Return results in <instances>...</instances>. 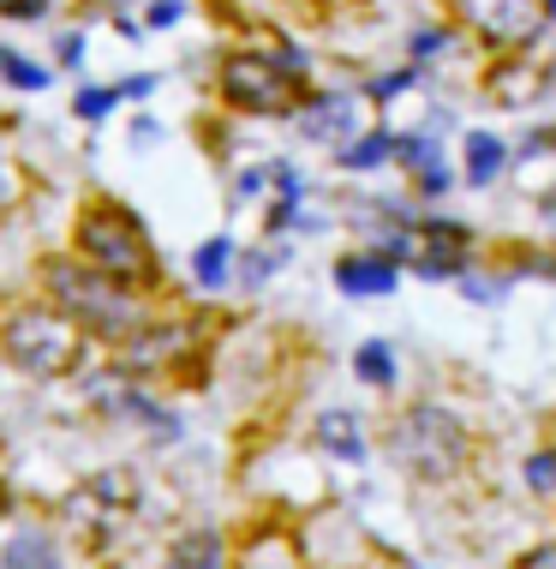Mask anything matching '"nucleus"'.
I'll return each mask as SVG.
<instances>
[{
	"mask_svg": "<svg viewBox=\"0 0 556 569\" xmlns=\"http://www.w3.org/2000/svg\"><path fill=\"white\" fill-rule=\"evenodd\" d=\"M545 7H550V12H556V0H545Z\"/></svg>",
	"mask_w": 556,
	"mask_h": 569,
	"instance_id": "b1692460",
	"label": "nucleus"
},
{
	"mask_svg": "<svg viewBox=\"0 0 556 569\" xmlns=\"http://www.w3.org/2000/svg\"><path fill=\"white\" fill-rule=\"evenodd\" d=\"M12 7H19V0H12Z\"/></svg>",
	"mask_w": 556,
	"mask_h": 569,
	"instance_id": "a878e982",
	"label": "nucleus"
},
{
	"mask_svg": "<svg viewBox=\"0 0 556 569\" xmlns=\"http://www.w3.org/2000/svg\"><path fill=\"white\" fill-rule=\"evenodd\" d=\"M162 569H222V540H215L210 528L185 533V540H174V551H168Z\"/></svg>",
	"mask_w": 556,
	"mask_h": 569,
	"instance_id": "9d476101",
	"label": "nucleus"
},
{
	"mask_svg": "<svg viewBox=\"0 0 556 569\" xmlns=\"http://www.w3.org/2000/svg\"><path fill=\"white\" fill-rule=\"evenodd\" d=\"M335 282H342L347 295H390L395 270L383 264V258H347V264H335Z\"/></svg>",
	"mask_w": 556,
	"mask_h": 569,
	"instance_id": "1a4fd4ad",
	"label": "nucleus"
},
{
	"mask_svg": "<svg viewBox=\"0 0 556 569\" xmlns=\"http://www.w3.org/2000/svg\"><path fill=\"white\" fill-rule=\"evenodd\" d=\"M317 443H323V450H335V456H347V461H360V456H365L353 413H323V420H317Z\"/></svg>",
	"mask_w": 556,
	"mask_h": 569,
	"instance_id": "f8f14e48",
	"label": "nucleus"
},
{
	"mask_svg": "<svg viewBox=\"0 0 556 569\" xmlns=\"http://www.w3.org/2000/svg\"><path fill=\"white\" fill-rule=\"evenodd\" d=\"M0 569H60L54 540H42V533H19V540H7V558H0Z\"/></svg>",
	"mask_w": 556,
	"mask_h": 569,
	"instance_id": "9b49d317",
	"label": "nucleus"
},
{
	"mask_svg": "<svg viewBox=\"0 0 556 569\" xmlns=\"http://www.w3.org/2000/svg\"><path fill=\"white\" fill-rule=\"evenodd\" d=\"M353 366H360L365 383H395V360H390V348H383V342H365L360 353H353Z\"/></svg>",
	"mask_w": 556,
	"mask_h": 569,
	"instance_id": "4468645a",
	"label": "nucleus"
},
{
	"mask_svg": "<svg viewBox=\"0 0 556 569\" xmlns=\"http://www.w3.org/2000/svg\"><path fill=\"white\" fill-rule=\"evenodd\" d=\"M455 7H461V19L491 42H533L538 19H545L538 0H455Z\"/></svg>",
	"mask_w": 556,
	"mask_h": 569,
	"instance_id": "423d86ee",
	"label": "nucleus"
},
{
	"mask_svg": "<svg viewBox=\"0 0 556 569\" xmlns=\"http://www.w3.org/2000/svg\"><path fill=\"white\" fill-rule=\"evenodd\" d=\"M527 480H533V491H538V498H550V491H556V456H550V450L527 461Z\"/></svg>",
	"mask_w": 556,
	"mask_h": 569,
	"instance_id": "f3484780",
	"label": "nucleus"
},
{
	"mask_svg": "<svg viewBox=\"0 0 556 569\" xmlns=\"http://www.w3.org/2000/svg\"><path fill=\"white\" fill-rule=\"evenodd\" d=\"M228 252H234L228 240H204V246H198V258H192V276H198L204 288H215V282L228 276Z\"/></svg>",
	"mask_w": 556,
	"mask_h": 569,
	"instance_id": "ddd939ff",
	"label": "nucleus"
},
{
	"mask_svg": "<svg viewBox=\"0 0 556 569\" xmlns=\"http://www.w3.org/2000/svg\"><path fill=\"white\" fill-rule=\"evenodd\" d=\"M180 19V0H156V7H150V24H174Z\"/></svg>",
	"mask_w": 556,
	"mask_h": 569,
	"instance_id": "4be33fe9",
	"label": "nucleus"
},
{
	"mask_svg": "<svg viewBox=\"0 0 556 569\" xmlns=\"http://www.w3.org/2000/svg\"><path fill=\"white\" fill-rule=\"evenodd\" d=\"M79 252H84L90 270H102L108 282H120V288L156 282V270H162L144 222L120 204H84L79 210Z\"/></svg>",
	"mask_w": 556,
	"mask_h": 569,
	"instance_id": "f03ea898",
	"label": "nucleus"
},
{
	"mask_svg": "<svg viewBox=\"0 0 556 569\" xmlns=\"http://www.w3.org/2000/svg\"><path fill=\"white\" fill-rule=\"evenodd\" d=\"M49 270V295H54V312L72 318L84 336H108V342H132L144 330V312H138L132 288L108 282L102 270L79 264V258H54Z\"/></svg>",
	"mask_w": 556,
	"mask_h": 569,
	"instance_id": "f257e3e1",
	"label": "nucleus"
},
{
	"mask_svg": "<svg viewBox=\"0 0 556 569\" xmlns=\"http://www.w3.org/2000/svg\"><path fill=\"white\" fill-rule=\"evenodd\" d=\"M0 510H7V486H0Z\"/></svg>",
	"mask_w": 556,
	"mask_h": 569,
	"instance_id": "5701e85b",
	"label": "nucleus"
},
{
	"mask_svg": "<svg viewBox=\"0 0 556 569\" xmlns=\"http://www.w3.org/2000/svg\"><path fill=\"white\" fill-rule=\"evenodd\" d=\"M515 569H556V546H538V551H527Z\"/></svg>",
	"mask_w": 556,
	"mask_h": 569,
	"instance_id": "412c9836",
	"label": "nucleus"
},
{
	"mask_svg": "<svg viewBox=\"0 0 556 569\" xmlns=\"http://www.w3.org/2000/svg\"><path fill=\"white\" fill-rule=\"evenodd\" d=\"M353 114H360V102L353 97H323L312 114H305V138H317V144H342L353 132Z\"/></svg>",
	"mask_w": 556,
	"mask_h": 569,
	"instance_id": "6e6552de",
	"label": "nucleus"
},
{
	"mask_svg": "<svg viewBox=\"0 0 556 569\" xmlns=\"http://www.w3.org/2000/svg\"><path fill=\"white\" fill-rule=\"evenodd\" d=\"M383 150H390L383 138H365V144H353V150H347V162H353V168H365V162H377Z\"/></svg>",
	"mask_w": 556,
	"mask_h": 569,
	"instance_id": "aec40b11",
	"label": "nucleus"
},
{
	"mask_svg": "<svg viewBox=\"0 0 556 569\" xmlns=\"http://www.w3.org/2000/svg\"><path fill=\"white\" fill-rule=\"evenodd\" d=\"M550 222H556V210H550Z\"/></svg>",
	"mask_w": 556,
	"mask_h": 569,
	"instance_id": "393cba45",
	"label": "nucleus"
},
{
	"mask_svg": "<svg viewBox=\"0 0 556 569\" xmlns=\"http://www.w3.org/2000/svg\"><path fill=\"white\" fill-rule=\"evenodd\" d=\"M222 97L245 114H282L300 97V79L270 54H228L222 60Z\"/></svg>",
	"mask_w": 556,
	"mask_h": 569,
	"instance_id": "39448f33",
	"label": "nucleus"
},
{
	"mask_svg": "<svg viewBox=\"0 0 556 569\" xmlns=\"http://www.w3.org/2000/svg\"><path fill=\"white\" fill-rule=\"evenodd\" d=\"M19 192H24V187H19V168H12V162H7V150H0V210L19 204Z\"/></svg>",
	"mask_w": 556,
	"mask_h": 569,
	"instance_id": "a211bd4d",
	"label": "nucleus"
},
{
	"mask_svg": "<svg viewBox=\"0 0 556 569\" xmlns=\"http://www.w3.org/2000/svg\"><path fill=\"white\" fill-rule=\"evenodd\" d=\"M0 72H7V79L19 84V90H42V84H49V72L30 67V60H24V54H12V49H0Z\"/></svg>",
	"mask_w": 556,
	"mask_h": 569,
	"instance_id": "2eb2a0df",
	"label": "nucleus"
},
{
	"mask_svg": "<svg viewBox=\"0 0 556 569\" xmlns=\"http://www.w3.org/2000/svg\"><path fill=\"white\" fill-rule=\"evenodd\" d=\"M390 456L413 473V480H449L461 468V456H467V432H461V420L443 408H413L390 426Z\"/></svg>",
	"mask_w": 556,
	"mask_h": 569,
	"instance_id": "20e7f679",
	"label": "nucleus"
},
{
	"mask_svg": "<svg viewBox=\"0 0 556 569\" xmlns=\"http://www.w3.org/2000/svg\"><path fill=\"white\" fill-rule=\"evenodd\" d=\"M461 246H467V234L449 222H425V228H413V234H401V252L419 264V276H449L461 264Z\"/></svg>",
	"mask_w": 556,
	"mask_h": 569,
	"instance_id": "0eeeda50",
	"label": "nucleus"
},
{
	"mask_svg": "<svg viewBox=\"0 0 556 569\" xmlns=\"http://www.w3.org/2000/svg\"><path fill=\"white\" fill-rule=\"evenodd\" d=\"M473 180H491V168L503 162V150H497V138H473Z\"/></svg>",
	"mask_w": 556,
	"mask_h": 569,
	"instance_id": "dca6fc26",
	"label": "nucleus"
},
{
	"mask_svg": "<svg viewBox=\"0 0 556 569\" xmlns=\"http://www.w3.org/2000/svg\"><path fill=\"white\" fill-rule=\"evenodd\" d=\"M114 97H120V90H84L79 114H108V109H114Z\"/></svg>",
	"mask_w": 556,
	"mask_h": 569,
	"instance_id": "6ab92c4d",
	"label": "nucleus"
},
{
	"mask_svg": "<svg viewBox=\"0 0 556 569\" xmlns=\"http://www.w3.org/2000/svg\"><path fill=\"white\" fill-rule=\"evenodd\" d=\"M0 342H7V360L30 378H67L72 366L84 360V330L72 325V318H60L54 306H24V312H12L7 330H0Z\"/></svg>",
	"mask_w": 556,
	"mask_h": 569,
	"instance_id": "7ed1b4c3",
	"label": "nucleus"
}]
</instances>
